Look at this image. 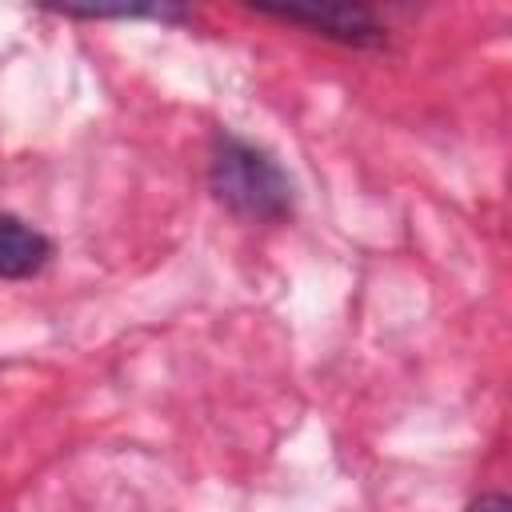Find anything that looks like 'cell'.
Segmentation results:
<instances>
[{"label":"cell","mask_w":512,"mask_h":512,"mask_svg":"<svg viewBox=\"0 0 512 512\" xmlns=\"http://www.w3.org/2000/svg\"><path fill=\"white\" fill-rule=\"evenodd\" d=\"M212 192L240 220L272 224L292 212V184L280 164L236 136H220L212 148Z\"/></svg>","instance_id":"cell-1"},{"label":"cell","mask_w":512,"mask_h":512,"mask_svg":"<svg viewBox=\"0 0 512 512\" xmlns=\"http://www.w3.org/2000/svg\"><path fill=\"white\" fill-rule=\"evenodd\" d=\"M256 12L288 20V24H304L340 44H380L384 40V28L360 4H256Z\"/></svg>","instance_id":"cell-2"},{"label":"cell","mask_w":512,"mask_h":512,"mask_svg":"<svg viewBox=\"0 0 512 512\" xmlns=\"http://www.w3.org/2000/svg\"><path fill=\"white\" fill-rule=\"evenodd\" d=\"M52 256V244L44 232H36L24 220L0 216V276L4 280H20L44 268V260Z\"/></svg>","instance_id":"cell-3"},{"label":"cell","mask_w":512,"mask_h":512,"mask_svg":"<svg viewBox=\"0 0 512 512\" xmlns=\"http://www.w3.org/2000/svg\"><path fill=\"white\" fill-rule=\"evenodd\" d=\"M468 512H512V504H508L504 496H496V492H492V496L472 500V504H468Z\"/></svg>","instance_id":"cell-4"}]
</instances>
